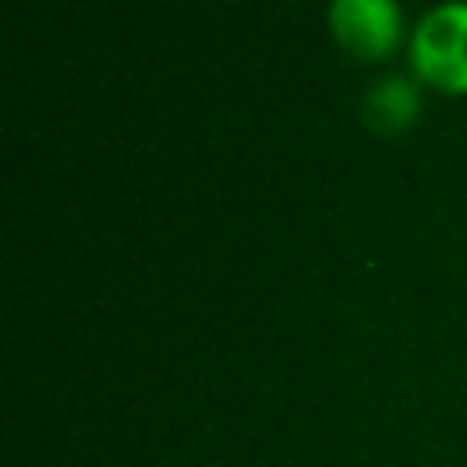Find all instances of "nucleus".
I'll use <instances>...</instances> for the list:
<instances>
[{
  "mask_svg": "<svg viewBox=\"0 0 467 467\" xmlns=\"http://www.w3.org/2000/svg\"><path fill=\"white\" fill-rule=\"evenodd\" d=\"M332 36L358 58H387L405 33L398 0H332L328 4Z\"/></svg>",
  "mask_w": 467,
  "mask_h": 467,
  "instance_id": "obj_2",
  "label": "nucleus"
},
{
  "mask_svg": "<svg viewBox=\"0 0 467 467\" xmlns=\"http://www.w3.org/2000/svg\"><path fill=\"white\" fill-rule=\"evenodd\" d=\"M409 62L423 84L467 95V0H445L416 22Z\"/></svg>",
  "mask_w": 467,
  "mask_h": 467,
  "instance_id": "obj_1",
  "label": "nucleus"
},
{
  "mask_svg": "<svg viewBox=\"0 0 467 467\" xmlns=\"http://www.w3.org/2000/svg\"><path fill=\"white\" fill-rule=\"evenodd\" d=\"M416 113H420V91L405 77H387V80L372 84V91L365 99V117L372 124H379L383 131H398V128L412 124Z\"/></svg>",
  "mask_w": 467,
  "mask_h": 467,
  "instance_id": "obj_3",
  "label": "nucleus"
}]
</instances>
